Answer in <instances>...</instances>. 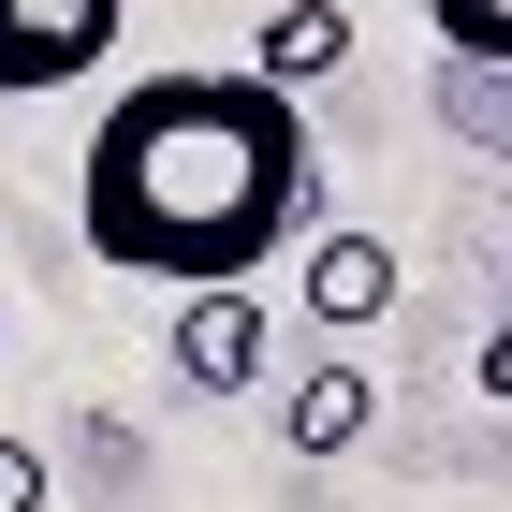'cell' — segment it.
I'll list each match as a JSON object with an SVG mask.
<instances>
[{
    "instance_id": "ba28073f",
    "label": "cell",
    "mask_w": 512,
    "mask_h": 512,
    "mask_svg": "<svg viewBox=\"0 0 512 512\" xmlns=\"http://www.w3.org/2000/svg\"><path fill=\"white\" fill-rule=\"evenodd\" d=\"M0 512H44V454L30 439H0Z\"/></svg>"
},
{
    "instance_id": "277c9868",
    "label": "cell",
    "mask_w": 512,
    "mask_h": 512,
    "mask_svg": "<svg viewBox=\"0 0 512 512\" xmlns=\"http://www.w3.org/2000/svg\"><path fill=\"white\" fill-rule=\"evenodd\" d=\"M381 308H395V249L381 235H322L308 249V322H322V337H366Z\"/></svg>"
},
{
    "instance_id": "52a82bcc",
    "label": "cell",
    "mask_w": 512,
    "mask_h": 512,
    "mask_svg": "<svg viewBox=\"0 0 512 512\" xmlns=\"http://www.w3.org/2000/svg\"><path fill=\"white\" fill-rule=\"evenodd\" d=\"M425 15H439V44L469 74H512V0H425Z\"/></svg>"
},
{
    "instance_id": "7a4b0ae2",
    "label": "cell",
    "mask_w": 512,
    "mask_h": 512,
    "mask_svg": "<svg viewBox=\"0 0 512 512\" xmlns=\"http://www.w3.org/2000/svg\"><path fill=\"white\" fill-rule=\"evenodd\" d=\"M103 44H118V0H0V88L15 103L103 74Z\"/></svg>"
},
{
    "instance_id": "6da1fadb",
    "label": "cell",
    "mask_w": 512,
    "mask_h": 512,
    "mask_svg": "<svg viewBox=\"0 0 512 512\" xmlns=\"http://www.w3.org/2000/svg\"><path fill=\"white\" fill-rule=\"evenodd\" d=\"M88 249L161 293L249 278L293 220H308V118L278 74H147L88 132Z\"/></svg>"
},
{
    "instance_id": "9c48e42d",
    "label": "cell",
    "mask_w": 512,
    "mask_h": 512,
    "mask_svg": "<svg viewBox=\"0 0 512 512\" xmlns=\"http://www.w3.org/2000/svg\"><path fill=\"white\" fill-rule=\"evenodd\" d=\"M483 395H512V322H498V337H483Z\"/></svg>"
},
{
    "instance_id": "3957f363",
    "label": "cell",
    "mask_w": 512,
    "mask_h": 512,
    "mask_svg": "<svg viewBox=\"0 0 512 512\" xmlns=\"http://www.w3.org/2000/svg\"><path fill=\"white\" fill-rule=\"evenodd\" d=\"M176 381H191V395H249V381H264V293H249V278L176 293Z\"/></svg>"
},
{
    "instance_id": "8992f818",
    "label": "cell",
    "mask_w": 512,
    "mask_h": 512,
    "mask_svg": "<svg viewBox=\"0 0 512 512\" xmlns=\"http://www.w3.org/2000/svg\"><path fill=\"white\" fill-rule=\"evenodd\" d=\"M352 439H366V366L293 381V454H352Z\"/></svg>"
},
{
    "instance_id": "5b68a950",
    "label": "cell",
    "mask_w": 512,
    "mask_h": 512,
    "mask_svg": "<svg viewBox=\"0 0 512 512\" xmlns=\"http://www.w3.org/2000/svg\"><path fill=\"white\" fill-rule=\"evenodd\" d=\"M337 59H352V15H337V0H278V15H264V59H249V74L308 88V74H337Z\"/></svg>"
}]
</instances>
